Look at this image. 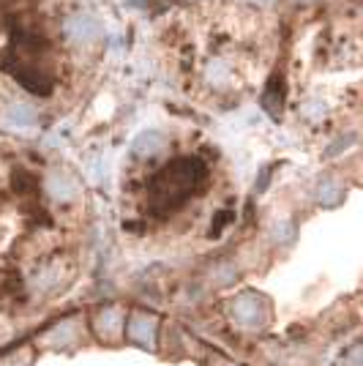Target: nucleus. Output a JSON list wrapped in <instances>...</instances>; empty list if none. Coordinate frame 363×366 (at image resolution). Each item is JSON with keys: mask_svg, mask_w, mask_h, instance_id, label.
I'll return each instance as SVG.
<instances>
[{"mask_svg": "<svg viewBox=\"0 0 363 366\" xmlns=\"http://www.w3.org/2000/svg\"><path fill=\"white\" fill-rule=\"evenodd\" d=\"M208 169L197 156H178L162 167L148 183V202L150 208L169 213L189 200L205 181Z\"/></svg>", "mask_w": 363, "mask_h": 366, "instance_id": "1", "label": "nucleus"}, {"mask_svg": "<svg viewBox=\"0 0 363 366\" xmlns=\"http://www.w3.org/2000/svg\"><path fill=\"white\" fill-rule=\"evenodd\" d=\"M246 74H249V66L238 52H216L202 61L199 82H202V88H208L213 93H232V91L243 88Z\"/></svg>", "mask_w": 363, "mask_h": 366, "instance_id": "2", "label": "nucleus"}, {"mask_svg": "<svg viewBox=\"0 0 363 366\" xmlns=\"http://www.w3.org/2000/svg\"><path fill=\"white\" fill-rule=\"evenodd\" d=\"M71 276H74V266L66 257L47 254L41 260H36L33 270L28 276V290L38 298H49V296H58L61 290H66Z\"/></svg>", "mask_w": 363, "mask_h": 366, "instance_id": "3", "label": "nucleus"}, {"mask_svg": "<svg viewBox=\"0 0 363 366\" xmlns=\"http://www.w3.org/2000/svg\"><path fill=\"white\" fill-rule=\"evenodd\" d=\"M230 320L240 328V331H263L270 323V303L260 293H238L235 298L227 303Z\"/></svg>", "mask_w": 363, "mask_h": 366, "instance_id": "4", "label": "nucleus"}, {"mask_svg": "<svg viewBox=\"0 0 363 366\" xmlns=\"http://www.w3.org/2000/svg\"><path fill=\"white\" fill-rule=\"evenodd\" d=\"M63 38L77 49H93L99 47L104 38V28H101L99 17H93L91 11H74L68 14L61 25Z\"/></svg>", "mask_w": 363, "mask_h": 366, "instance_id": "5", "label": "nucleus"}, {"mask_svg": "<svg viewBox=\"0 0 363 366\" xmlns=\"http://www.w3.org/2000/svg\"><path fill=\"white\" fill-rule=\"evenodd\" d=\"M44 195L58 205H74V202L82 197V183L77 175H71L68 169H61V167H52L47 169L44 175Z\"/></svg>", "mask_w": 363, "mask_h": 366, "instance_id": "6", "label": "nucleus"}, {"mask_svg": "<svg viewBox=\"0 0 363 366\" xmlns=\"http://www.w3.org/2000/svg\"><path fill=\"white\" fill-rule=\"evenodd\" d=\"M38 121H41L38 109L25 99H8L0 107V126H6L11 132H33V129H38Z\"/></svg>", "mask_w": 363, "mask_h": 366, "instance_id": "7", "label": "nucleus"}, {"mask_svg": "<svg viewBox=\"0 0 363 366\" xmlns=\"http://www.w3.org/2000/svg\"><path fill=\"white\" fill-rule=\"evenodd\" d=\"M123 333L129 336V342H134V344H139L145 350H153L156 347V336H159V317L153 312L137 309L132 314H126Z\"/></svg>", "mask_w": 363, "mask_h": 366, "instance_id": "8", "label": "nucleus"}, {"mask_svg": "<svg viewBox=\"0 0 363 366\" xmlns=\"http://www.w3.org/2000/svg\"><path fill=\"white\" fill-rule=\"evenodd\" d=\"M126 328V309L118 306V303H109V306H101L93 314V333L99 336L101 342L107 344H118L121 336Z\"/></svg>", "mask_w": 363, "mask_h": 366, "instance_id": "9", "label": "nucleus"}, {"mask_svg": "<svg viewBox=\"0 0 363 366\" xmlns=\"http://www.w3.org/2000/svg\"><path fill=\"white\" fill-rule=\"evenodd\" d=\"M79 336H82V323H79L77 317H68V320L52 326L49 331L44 333V336H41V344H47V347H52V350H66V347H74V344L79 342Z\"/></svg>", "mask_w": 363, "mask_h": 366, "instance_id": "10", "label": "nucleus"}, {"mask_svg": "<svg viewBox=\"0 0 363 366\" xmlns=\"http://www.w3.org/2000/svg\"><path fill=\"white\" fill-rule=\"evenodd\" d=\"M169 139L167 134L156 132V129H148V132H139L137 139L132 142V153L137 159H156L159 153H164Z\"/></svg>", "mask_w": 363, "mask_h": 366, "instance_id": "11", "label": "nucleus"}, {"mask_svg": "<svg viewBox=\"0 0 363 366\" xmlns=\"http://www.w3.org/2000/svg\"><path fill=\"white\" fill-rule=\"evenodd\" d=\"M330 109H333V104H330V99L323 96V93H309L306 99L298 104V115H300L306 123H314V126H320V123L328 121Z\"/></svg>", "mask_w": 363, "mask_h": 366, "instance_id": "12", "label": "nucleus"}, {"mask_svg": "<svg viewBox=\"0 0 363 366\" xmlns=\"http://www.w3.org/2000/svg\"><path fill=\"white\" fill-rule=\"evenodd\" d=\"M314 197L317 202L323 205V208H333V205H339L341 197H344V183L339 181V178H323L320 183H317V189H314Z\"/></svg>", "mask_w": 363, "mask_h": 366, "instance_id": "13", "label": "nucleus"}, {"mask_svg": "<svg viewBox=\"0 0 363 366\" xmlns=\"http://www.w3.org/2000/svg\"><path fill=\"white\" fill-rule=\"evenodd\" d=\"M263 109L270 118H279L281 115V107H284V91H281V79H270L268 88L263 93Z\"/></svg>", "mask_w": 363, "mask_h": 366, "instance_id": "14", "label": "nucleus"}, {"mask_svg": "<svg viewBox=\"0 0 363 366\" xmlns=\"http://www.w3.org/2000/svg\"><path fill=\"white\" fill-rule=\"evenodd\" d=\"M208 276H210L213 287H230V284H235V279H238V268H235V263L222 260V263H216V266L210 268Z\"/></svg>", "mask_w": 363, "mask_h": 366, "instance_id": "15", "label": "nucleus"}, {"mask_svg": "<svg viewBox=\"0 0 363 366\" xmlns=\"http://www.w3.org/2000/svg\"><path fill=\"white\" fill-rule=\"evenodd\" d=\"M298 227L293 219H276L273 227H270V241L273 243H281V246H290L295 241Z\"/></svg>", "mask_w": 363, "mask_h": 366, "instance_id": "16", "label": "nucleus"}, {"mask_svg": "<svg viewBox=\"0 0 363 366\" xmlns=\"http://www.w3.org/2000/svg\"><path fill=\"white\" fill-rule=\"evenodd\" d=\"M11 183H14V192H20V195H33L36 189H38L36 175L25 172V169H17V172L11 175Z\"/></svg>", "mask_w": 363, "mask_h": 366, "instance_id": "17", "label": "nucleus"}, {"mask_svg": "<svg viewBox=\"0 0 363 366\" xmlns=\"http://www.w3.org/2000/svg\"><path fill=\"white\" fill-rule=\"evenodd\" d=\"M31 361H33V353H31L28 347H20L17 353L3 356V358H0V366H31Z\"/></svg>", "mask_w": 363, "mask_h": 366, "instance_id": "18", "label": "nucleus"}, {"mask_svg": "<svg viewBox=\"0 0 363 366\" xmlns=\"http://www.w3.org/2000/svg\"><path fill=\"white\" fill-rule=\"evenodd\" d=\"M232 224V211H222L216 213V224H210V235H222V230Z\"/></svg>", "mask_w": 363, "mask_h": 366, "instance_id": "19", "label": "nucleus"}, {"mask_svg": "<svg viewBox=\"0 0 363 366\" xmlns=\"http://www.w3.org/2000/svg\"><path fill=\"white\" fill-rule=\"evenodd\" d=\"M210 366H235V364H230V361H224V358H219V356H213V361H210Z\"/></svg>", "mask_w": 363, "mask_h": 366, "instance_id": "20", "label": "nucleus"}]
</instances>
